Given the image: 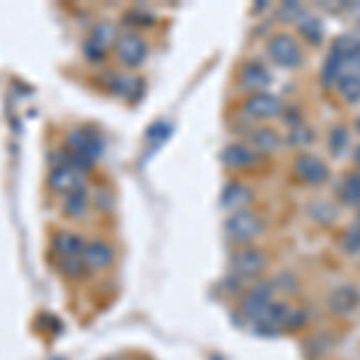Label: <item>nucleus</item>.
Segmentation results:
<instances>
[{"mask_svg":"<svg viewBox=\"0 0 360 360\" xmlns=\"http://www.w3.org/2000/svg\"><path fill=\"white\" fill-rule=\"evenodd\" d=\"M312 212H324V224L334 221V209L327 205V202H322V205H315ZM317 219H322V214H317Z\"/></svg>","mask_w":360,"mask_h":360,"instance_id":"cd10ccee","label":"nucleus"},{"mask_svg":"<svg viewBox=\"0 0 360 360\" xmlns=\"http://www.w3.org/2000/svg\"><path fill=\"white\" fill-rule=\"evenodd\" d=\"M312 142V132L307 130V127H295V130L291 132V144H295V147H300V144H307Z\"/></svg>","mask_w":360,"mask_h":360,"instance_id":"a878e982","label":"nucleus"},{"mask_svg":"<svg viewBox=\"0 0 360 360\" xmlns=\"http://www.w3.org/2000/svg\"><path fill=\"white\" fill-rule=\"evenodd\" d=\"M344 248H346L348 255H358L360 252V231L358 229H351L344 236Z\"/></svg>","mask_w":360,"mask_h":360,"instance_id":"b1692460","label":"nucleus"},{"mask_svg":"<svg viewBox=\"0 0 360 360\" xmlns=\"http://www.w3.org/2000/svg\"><path fill=\"white\" fill-rule=\"evenodd\" d=\"M103 51H106V49H103V46H98L94 39H89V41L84 44V56L89 58V60H101Z\"/></svg>","mask_w":360,"mask_h":360,"instance_id":"bb28decb","label":"nucleus"},{"mask_svg":"<svg viewBox=\"0 0 360 360\" xmlns=\"http://www.w3.org/2000/svg\"><path fill=\"white\" fill-rule=\"evenodd\" d=\"M252 142L262 154H271L278 149V137H276V132H271V130H257L252 137Z\"/></svg>","mask_w":360,"mask_h":360,"instance_id":"a211bd4d","label":"nucleus"},{"mask_svg":"<svg viewBox=\"0 0 360 360\" xmlns=\"http://www.w3.org/2000/svg\"><path fill=\"white\" fill-rule=\"evenodd\" d=\"M53 248H56V252L60 255V259L82 257V252H84L82 238L75 236V233H68V231H60V233L53 238Z\"/></svg>","mask_w":360,"mask_h":360,"instance_id":"f8f14e48","label":"nucleus"},{"mask_svg":"<svg viewBox=\"0 0 360 360\" xmlns=\"http://www.w3.org/2000/svg\"><path fill=\"white\" fill-rule=\"evenodd\" d=\"M360 303V293L353 286H341L329 295V307L336 312V315H346L353 307Z\"/></svg>","mask_w":360,"mask_h":360,"instance_id":"9b49d317","label":"nucleus"},{"mask_svg":"<svg viewBox=\"0 0 360 360\" xmlns=\"http://www.w3.org/2000/svg\"><path fill=\"white\" fill-rule=\"evenodd\" d=\"M339 193H341V200H344L346 205H358L360 202V173H351V176H346V180L339 188Z\"/></svg>","mask_w":360,"mask_h":360,"instance_id":"f3484780","label":"nucleus"},{"mask_svg":"<svg viewBox=\"0 0 360 360\" xmlns=\"http://www.w3.org/2000/svg\"><path fill=\"white\" fill-rule=\"evenodd\" d=\"M295 173H298L305 183L317 185V183H324V180H327L329 171H327V166L317 159V156L305 154V156H300V159L295 161Z\"/></svg>","mask_w":360,"mask_h":360,"instance_id":"6e6552de","label":"nucleus"},{"mask_svg":"<svg viewBox=\"0 0 360 360\" xmlns=\"http://www.w3.org/2000/svg\"><path fill=\"white\" fill-rule=\"evenodd\" d=\"M68 147L72 149L77 156H82V159L89 161V164H94V161L103 152V142L89 130H72V132H70V135H68Z\"/></svg>","mask_w":360,"mask_h":360,"instance_id":"f03ea898","label":"nucleus"},{"mask_svg":"<svg viewBox=\"0 0 360 360\" xmlns=\"http://www.w3.org/2000/svg\"><path fill=\"white\" fill-rule=\"evenodd\" d=\"M60 269L65 271L68 276H82L86 264L82 257H65V259H60Z\"/></svg>","mask_w":360,"mask_h":360,"instance_id":"412c9836","label":"nucleus"},{"mask_svg":"<svg viewBox=\"0 0 360 360\" xmlns=\"http://www.w3.org/2000/svg\"><path fill=\"white\" fill-rule=\"evenodd\" d=\"M278 111H281L278 98L271 94H264V91L252 94L245 101V113L252 115V118H271V115H276Z\"/></svg>","mask_w":360,"mask_h":360,"instance_id":"0eeeda50","label":"nucleus"},{"mask_svg":"<svg viewBox=\"0 0 360 360\" xmlns=\"http://www.w3.org/2000/svg\"><path fill=\"white\" fill-rule=\"evenodd\" d=\"M245 200H248V190L243 188L240 183H231L229 188L224 190V207H229V209H236L238 205H245Z\"/></svg>","mask_w":360,"mask_h":360,"instance_id":"6ab92c4d","label":"nucleus"},{"mask_svg":"<svg viewBox=\"0 0 360 360\" xmlns=\"http://www.w3.org/2000/svg\"><path fill=\"white\" fill-rule=\"evenodd\" d=\"M346 144H348V132L344 130V127H336V130L332 132V139H329V147H332V152L339 156L346 149Z\"/></svg>","mask_w":360,"mask_h":360,"instance_id":"4be33fe9","label":"nucleus"},{"mask_svg":"<svg viewBox=\"0 0 360 360\" xmlns=\"http://www.w3.org/2000/svg\"><path fill=\"white\" fill-rule=\"evenodd\" d=\"M224 161H226V166H231V168H243V166L252 164L255 156L245 144H231L224 152Z\"/></svg>","mask_w":360,"mask_h":360,"instance_id":"4468645a","label":"nucleus"},{"mask_svg":"<svg viewBox=\"0 0 360 360\" xmlns=\"http://www.w3.org/2000/svg\"><path fill=\"white\" fill-rule=\"evenodd\" d=\"M269 70L262 63H248L243 68V84L250 86V89H262V86L269 84Z\"/></svg>","mask_w":360,"mask_h":360,"instance_id":"ddd939ff","label":"nucleus"},{"mask_svg":"<svg viewBox=\"0 0 360 360\" xmlns=\"http://www.w3.org/2000/svg\"><path fill=\"white\" fill-rule=\"evenodd\" d=\"M298 29L300 34L307 39V41L312 44H319L324 37V27H322V20H317V17H310V15H303L298 20Z\"/></svg>","mask_w":360,"mask_h":360,"instance_id":"dca6fc26","label":"nucleus"},{"mask_svg":"<svg viewBox=\"0 0 360 360\" xmlns=\"http://www.w3.org/2000/svg\"><path fill=\"white\" fill-rule=\"evenodd\" d=\"M271 288H274V283H264V286H257L255 291L248 293L245 303H243V312H245L250 319L257 322V319L266 312V307L274 303V300H271V293H274Z\"/></svg>","mask_w":360,"mask_h":360,"instance_id":"423d86ee","label":"nucleus"},{"mask_svg":"<svg viewBox=\"0 0 360 360\" xmlns=\"http://www.w3.org/2000/svg\"><path fill=\"white\" fill-rule=\"evenodd\" d=\"M91 39H94L98 46H103V49H106L108 44H113L115 29L111 25H106V22H101V25H96L94 29H91Z\"/></svg>","mask_w":360,"mask_h":360,"instance_id":"aec40b11","label":"nucleus"},{"mask_svg":"<svg viewBox=\"0 0 360 360\" xmlns=\"http://www.w3.org/2000/svg\"><path fill=\"white\" fill-rule=\"evenodd\" d=\"M303 322H305V312H303V310H293V307H288V310H286V317H283V327H286V329H295V327H300Z\"/></svg>","mask_w":360,"mask_h":360,"instance_id":"393cba45","label":"nucleus"},{"mask_svg":"<svg viewBox=\"0 0 360 360\" xmlns=\"http://www.w3.org/2000/svg\"><path fill=\"white\" fill-rule=\"evenodd\" d=\"M168 135H171V125H168V123H156V125H152L147 130V139H149V142H154V144H161Z\"/></svg>","mask_w":360,"mask_h":360,"instance_id":"5701e85b","label":"nucleus"},{"mask_svg":"<svg viewBox=\"0 0 360 360\" xmlns=\"http://www.w3.org/2000/svg\"><path fill=\"white\" fill-rule=\"evenodd\" d=\"M231 269L238 278H250V276H257L259 271L264 269V257L259 250L255 248H245L240 252H236L233 262H231Z\"/></svg>","mask_w":360,"mask_h":360,"instance_id":"7ed1b4c3","label":"nucleus"},{"mask_svg":"<svg viewBox=\"0 0 360 360\" xmlns=\"http://www.w3.org/2000/svg\"><path fill=\"white\" fill-rule=\"evenodd\" d=\"M356 161H358V164H360V149H358V152H356Z\"/></svg>","mask_w":360,"mask_h":360,"instance_id":"c85d7f7f","label":"nucleus"},{"mask_svg":"<svg viewBox=\"0 0 360 360\" xmlns=\"http://www.w3.org/2000/svg\"><path fill=\"white\" fill-rule=\"evenodd\" d=\"M49 183H51V188L56 190V193H72V190H77V188H82V180H79V173L75 171L72 166H58L53 168V173H51V178H49Z\"/></svg>","mask_w":360,"mask_h":360,"instance_id":"1a4fd4ad","label":"nucleus"},{"mask_svg":"<svg viewBox=\"0 0 360 360\" xmlns=\"http://www.w3.org/2000/svg\"><path fill=\"white\" fill-rule=\"evenodd\" d=\"M63 212H65L68 217H84V212H86L84 188H77L65 195V200H63Z\"/></svg>","mask_w":360,"mask_h":360,"instance_id":"2eb2a0df","label":"nucleus"},{"mask_svg":"<svg viewBox=\"0 0 360 360\" xmlns=\"http://www.w3.org/2000/svg\"><path fill=\"white\" fill-rule=\"evenodd\" d=\"M118 56L125 65L137 68V65H142L144 58H147V44H144V39L137 37V34H125V37L118 39Z\"/></svg>","mask_w":360,"mask_h":360,"instance_id":"39448f33","label":"nucleus"},{"mask_svg":"<svg viewBox=\"0 0 360 360\" xmlns=\"http://www.w3.org/2000/svg\"><path fill=\"white\" fill-rule=\"evenodd\" d=\"M82 259L91 269H103V266H108L113 262V248L106 245L103 240H94V243H89V245H84Z\"/></svg>","mask_w":360,"mask_h":360,"instance_id":"9d476101","label":"nucleus"},{"mask_svg":"<svg viewBox=\"0 0 360 360\" xmlns=\"http://www.w3.org/2000/svg\"><path fill=\"white\" fill-rule=\"evenodd\" d=\"M226 231H229V238L236 243H250L255 240L259 233H262V224L248 209H238L236 214H231L229 221H226Z\"/></svg>","mask_w":360,"mask_h":360,"instance_id":"f257e3e1","label":"nucleus"},{"mask_svg":"<svg viewBox=\"0 0 360 360\" xmlns=\"http://www.w3.org/2000/svg\"><path fill=\"white\" fill-rule=\"evenodd\" d=\"M269 56L281 68H298L300 65V49L291 37H274L269 41Z\"/></svg>","mask_w":360,"mask_h":360,"instance_id":"20e7f679","label":"nucleus"}]
</instances>
